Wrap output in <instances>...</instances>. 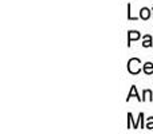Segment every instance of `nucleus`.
<instances>
[{
	"mask_svg": "<svg viewBox=\"0 0 153 134\" xmlns=\"http://www.w3.org/2000/svg\"><path fill=\"white\" fill-rule=\"evenodd\" d=\"M141 61L137 58H132L129 59V62H128V70H129L130 74H133V75H136V74H138L141 71Z\"/></svg>",
	"mask_w": 153,
	"mask_h": 134,
	"instance_id": "f257e3e1",
	"label": "nucleus"
},
{
	"mask_svg": "<svg viewBox=\"0 0 153 134\" xmlns=\"http://www.w3.org/2000/svg\"><path fill=\"white\" fill-rule=\"evenodd\" d=\"M140 32H137V31H130L129 32V35H128V46H130V43L133 42V40H137V39H140Z\"/></svg>",
	"mask_w": 153,
	"mask_h": 134,
	"instance_id": "f03ea898",
	"label": "nucleus"
},
{
	"mask_svg": "<svg viewBox=\"0 0 153 134\" xmlns=\"http://www.w3.org/2000/svg\"><path fill=\"white\" fill-rule=\"evenodd\" d=\"M133 97H136L138 101H141L143 102V98H140V95L137 94V89H136V86H132V89H130V91H129V94H128V98H126V101H129L130 98H133Z\"/></svg>",
	"mask_w": 153,
	"mask_h": 134,
	"instance_id": "7ed1b4c3",
	"label": "nucleus"
},
{
	"mask_svg": "<svg viewBox=\"0 0 153 134\" xmlns=\"http://www.w3.org/2000/svg\"><path fill=\"white\" fill-rule=\"evenodd\" d=\"M140 18L144 19V20L149 19V18H151V10H149V8H146V7L141 8V11H140Z\"/></svg>",
	"mask_w": 153,
	"mask_h": 134,
	"instance_id": "20e7f679",
	"label": "nucleus"
},
{
	"mask_svg": "<svg viewBox=\"0 0 153 134\" xmlns=\"http://www.w3.org/2000/svg\"><path fill=\"white\" fill-rule=\"evenodd\" d=\"M144 73H145L146 75H152L153 74V63L146 62V63L144 64Z\"/></svg>",
	"mask_w": 153,
	"mask_h": 134,
	"instance_id": "39448f33",
	"label": "nucleus"
},
{
	"mask_svg": "<svg viewBox=\"0 0 153 134\" xmlns=\"http://www.w3.org/2000/svg\"><path fill=\"white\" fill-rule=\"evenodd\" d=\"M152 44H153V43H152V36H151V35H145V36H144L143 46H144V47H151Z\"/></svg>",
	"mask_w": 153,
	"mask_h": 134,
	"instance_id": "423d86ee",
	"label": "nucleus"
},
{
	"mask_svg": "<svg viewBox=\"0 0 153 134\" xmlns=\"http://www.w3.org/2000/svg\"><path fill=\"white\" fill-rule=\"evenodd\" d=\"M143 95H144L143 102H144V101H152V99H153V98H152V91H151V90H144Z\"/></svg>",
	"mask_w": 153,
	"mask_h": 134,
	"instance_id": "0eeeda50",
	"label": "nucleus"
},
{
	"mask_svg": "<svg viewBox=\"0 0 153 134\" xmlns=\"http://www.w3.org/2000/svg\"><path fill=\"white\" fill-rule=\"evenodd\" d=\"M146 129L152 130L153 129V117H151V118H148V121H146V125H145Z\"/></svg>",
	"mask_w": 153,
	"mask_h": 134,
	"instance_id": "6e6552de",
	"label": "nucleus"
},
{
	"mask_svg": "<svg viewBox=\"0 0 153 134\" xmlns=\"http://www.w3.org/2000/svg\"><path fill=\"white\" fill-rule=\"evenodd\" d=\"M128 18H129V20H137V18L132 16V12H130V4H128Z\"/></svg>",
	"mask_w": 153,
	"mask_h": 134,
	"instance_id": "1a4fd4ad",
	"label": "nucleus"
}]
</instances>
